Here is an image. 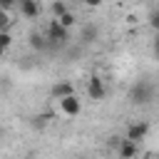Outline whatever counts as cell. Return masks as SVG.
Masks as SVG:
<instances>
[{
	"label": "cell",
	"instance_id": "1",
	"mask_svg": "<svg viewBox=\"0 0 159 159\" xmlns=\"http://www.w3.org/2000/svg\"><path fill=\"white\" fill-rule=\"evenodd\" d=\"M154 94H157V89H154V84L147 80V77H139L132 87H129V102L134 104V107H147V104H152L154 102Z\"/></svg>",
	"mask_w": 159,
	"mask_h": 159
},
{
	"label": "cell",
	"instance_id": "2",
	"mask_svg": "<svg viewBox=\"0 0 159 159\" xmlns=\"http://www.w3.org/2000/svg\"><path fill=\"white\" fill-rule=\"evenodd\" d=\"M45 40H47L50 50H65L72 37H70V30H65L57 20H50V25L45 30Z\"/></svg>",
	"mask_w": 159,
	"mask_h": 159
},
{
	"label": "cell",
	"instance_id": "3",
	"mask_svg": "<svg viewBox=\"0 0 159 159\" xmlns=\"http://www.w3.org/2000/svg\"><path fill=\"white\" fill-rule=\"evenodd\" d=\"M87 97L94 99V102H102V99L107 97V87H104V80H102L99 75H92V77L87 80Z\"/></svg>",
	"mask_w": 159,
	"mask_h": 159
},
{
	"label": "cell",
	"instance_id": "4",
	"mask_svg": "<svg viewBox=\"0 0 159 159\" xmlns=\"http://www.w3.org/2000/svg\"><path fill=\"white\" fill-rule=\"evenodd\" d=\"M149 134V122L147 119H137V122H132L129 127H127V134H124V139H129V142H142L144 137Z\"/></svg>",
	"mask_w": 159,
	"mask_h": 159
},
{
	"label": "cell",
	"instance_id": "5",
	"mask_svg": "<svg viewBox=\"0 0 159 159\" xmlns=\"http://www.w3.org/2000/svg\"><path fill=\"white\" fill-rule=\"evenodd\" d=\"M15 7H17V12H20L22 17H27V20H35V17H40V12H42V5H40L37 0H20Z\"/></svg>",
	"mask_w": 159,
	"mask_h": 159
},
{
	"label": "cell",
	"instance_id": "6",
	"mask_svg": "<svg viewBox=\"0 0 159 159\" xmlns=\"http://www.w3.org/2000/svg\"><path fill=\"white\" fill-rule=\"evenodd\" d=\"M60 112H62L65 117H80V112H82V102H80V97L72 94V97L60 99Z\"/></svg>",
	"mask_w": 159,
	"mask_h": 159
},
{
	"label": "cell",
	"instance_id": "7",
	"mask_svg": "<svg viewBox=\"0 0 159 159\" xmlns=\"http://www.w3.org/2000/svg\"><path fill=\"white\" fill-rule=\"evenodd\" d=\"M99 40V25L97 22H84L80 27V42L82 45H94Z\"/></svg>",
	"mask_w": 159,
	"mask_h": 159
},
{
	"label": "cell",
	"instance_id": "8",
	"mask_svg": "<svg viewBox=\"0 0 159 159\" xmlns=\"http://www.w3.org/2000/svg\"><path fill=\"white\" fill-rule=\"evenodd\" d=\"M50 94H52V99H65V97H72L75 94V87H72V82H55L52 84V89H50Z\"/></svg>",
	"mask_w": 159,
	"mask_h": 159
},
{
	"label": "cell",
	"instance_id": "9",
	"mask_svg": "<svg viewBox=\"0 0 159 159\" xmlns=\"http://www.w3.org/2000/svg\"><path fill=\"white\" fill-rule=\"evenodd\" d=\"M117 157H119V159H134V157H137V144L129 142V139H119V144H117Z\"/></svg>",
	"mask_w": 159,
	"mask_h": 159
},
{
	"label": "cell",
	"instance_id": "10",
	"mask_svg": "<svg viewBox=\"0 0 159 159\" xmlns=\"http://www.w3.org/2000/svg\"><path fill=\"white\" fill-rule=\"evenodd\" d=\"M27 40H30V47H32L35 52H45V50H50V45H47V40H45V32H37V30H32Z\"/></svg>",
	"mask_w": 159,
	"mask_h": 159
},
{
	"label": "cell",
	"instance_id": "11",
	"mask_svg": "<svg viewBox=\"0 0 159 159\" xmlns=\"http://www.w3.org/2000/svg\"><path fill=\"white\" fill-rule=\"evenodd\" d=\"M147 22H149V27L159 35V5H152L149 7V15H147Z\"/></svg>",
	"mask_w": 159,
	"mask_h": 159
},
{
	"label": "cell",
	"instance_id": "12",
	"mask_svg": "<svg viewBox=\"0 0 159 159\" xmlns=\"http://www.w3.org/2000/svg\"><path fill=\"white\" fill-rule=\"evenodd\" d=\"M50 10H52V15H55V20H57V17H62L65 12H70V5H67L65 0H55V2L50 5Z\"/></svg>",
	"mask_w": 159,
	"mask_h": 159
},
{
	"label": "cell",
	"instance_id": "13",
	"mask_svg": "<svg viewBox=\"0 0 159 159\" xmlns=\"http://www.w3.org/2000/svg\"><path fill=\"white\" fill-rule=\"evenodd\" d=\"M57 22H60V25H62L65 30H70V27H75V25H77V15H75V12L70 10V12H65L62 17H57Z\"/></svg>",
	"mask_w": 159,
	"mask_h": 159
},
{
	"label": "cell",
	"instance_id": "14",
	"mask_svg": "<svg viewBox=\"0 0 159 159\" xmlns=\"http://www.w3.org/2000/svg\"><path fill=\"white\" fill-rule=\"evenodd\" d=\"M10 45H12V35H10L7 30H5V32H0V50L5 52V50H7Z\"/></svg>",
	"mask_w": 159,
	"mask_h": 159
},
{
	"label": "cell",
	"instance_id": "15",
	"mask_svg": "<svg viewBox=\"0 0 159 159\" xmlns=\"http://www.w3.org/2000/svg\"><path fill=\"white\" fill-rule=\"evenodd\" d=\"M10 22H12V17H10V12H5V10H0V32H5V30L10 27Z\"/></svg>",
	"mask_w": 159,
	"mask_h": 159
},
{
	"label": "cell",
	"instance_id": "16",
	"mask_svg": "<svg viewBox=\"0 0 159 159\" xmlns=\"http://www.w3.org/2000/svg\"><path fill=\"white\" fill-rule=\"evenodd\" d=\"M47 119H50L47 114H40V117H32V122H30V124H32L35 129H42V127L47 124Z\"/></svg>",
	"mask_w": 159,
	"mask_h": 159
},
{
	"label": "cell",
	"instance_id": "17",
	"mask_svg": "<svg viewBox=\"0 0 159 159\" xmlns=\"http://www.w3.org/2000/svg\"><path fill=\"white\" fill-rule=\"evenodd\" d=\"M152 50H154V55H157V60H159V35H157V40H154V45H152Z\"/></svg>",
	"mask_w": 159,
	"mask_h": 159
},
{
	"label": "cell",
	"instance_id": "18",
	"mask_svg": "<svg viewBox=\"0 0 159 159\" xmlns=\"http://www.w3.org/2000/svg\"><path fill=\"white\" fill-rule=\"evenodd\" d=\"M2 55H5V52H2V50H0V60H2Z\"/></svg>",
	"mask_w": 159,
	"mask_h": 159
}]
</instances>
